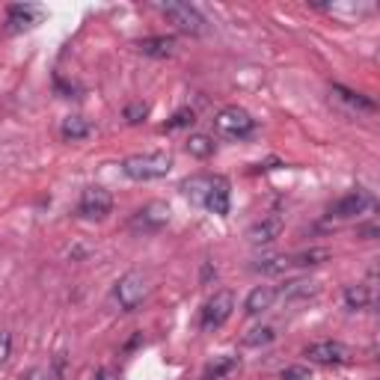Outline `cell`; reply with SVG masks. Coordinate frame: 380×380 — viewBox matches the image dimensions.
Listing matches in <instances>:
<instances>
[{"mask_svg":"<svg viewBox=\"0 0 380 380\" xmlns=\"http://www.w3.org/2000/svg\"><path fill=\"white\" fill-rule=\"evenodd\" d=\"M170 170H173V154H166V152H143V154H131V158L122 161V173L134 181L164 178Z\"/></svg>","mask_w":380,"mask_h":380,"instance_id":"cell-1","label":"cell"},{"mask_svg":"<svg viewBox=\"0 0 380 380\" xmlns=\"http://www.w3.org/2000/svg\"><path fill=\"white\" fill-rule=\"evenodd\" d=\"M170 205L166 202H146L143 208H137L134 214H131V220H128V229L131 232H137V235H152V232H161L166 223H170Z\"/></svg>","mask_w":380,"mask_h":380,"instance_id":"cell-2","label":"cell"},{"mask_svg":"<svg viewBox=\"0 0 380 380\" xmlns=\"http://www.w3.org/2000/svg\"><path fill=\"white\" fill-rule=\"evenodd\" d=\"M214 128H217V134L229 137V140H247L256 131V119L241 107H223L214 116Z\"/></svg>","mask_w":380,"mask_h":380,"instance_id":"cell-3","label":"cell"},{"mask_svg":"<svg viewBox=\"0 0 380 380\" xmlns=\"http://www.w3.org/2000/svg\"><path fill=\"white\" fill-rule=\"evenodd\" d=\"M164 12V18L176 24L181 33H188V36H202L205 33V18H202V12L190 6V4H178V0H173V4H164L161 6Z\"/></svg>","mask_w":380,"mask_h":380,"instance_id":"cell-4","label":"cell"},{"mask_svg":"<svg viewBox=\"0 0 380 380\" xmlns=\"http://www.w3.org/2000/svg\"><path fill=\"white\" fill-rule=\"evenodd\" d=\"M235 312V294L229 288L223 291H214V298H211L205 306H202V315H200V324L202 330H217L223 327Z\"/></svg>","mask_w":380,"mask_h":380,"instance_id":"cell-5","label":"cell"},{"mask_svg":"<svg viewBox=\"0 0 380 380\" xmlns=\"http://www.w3.org/2000/svg\"><path fill=\"white\" fill-rule=\"evenodd\" d=\"M146 294H149V283L140 274H125L114 288V298H116L122 312H134V309L146 300Z\"/></svg>","mask_w":380,"mask_h":380,"instance_id":"cell-6","label":"cell"},{"mask_svg":"<svg viewBox=\"0 0 380 380\" xmlns=\"http://www.w3.org/2000/svg\"><path fill=\"white\" fill-rule=\"evenodd\" d=\"M372 208H374V196L369 190L357 188V190L339 196V200L330 205V217H336V220H354V217L365 214V211H372Z\"/></svg>","mask_w":380,"mask_h":380,"instance_id":"cell-7","label":"cell"},{"mask_svg":"<svg viewBox=\"0 0 380 380\" xmlns=\"http://www.w3.org/2000/svg\"><path fill=\"white\" fill-rule=\"evenodd\" d=\"M114 208V196L104 188H87L80 193V202H78V214L87 217V220H102L110 214Z\"/></svg>","mask_w":380,"mask_h":380,"instance_id":"cell-8","label":"cell"},{"mask_svg":"<svg viewBox=\"0 0 380 380\" xmlns=\"http://www.w3.org/2000/svg\"><path fill=\"white\" fill-rule=\"evenodd\" d=\"M303 357H309V362H318V365H345L350 360V348L342 342H315L303 350Z\"/></svg>","mask_w":380,"mask_h":380,"instance_id":"cell-9","label":"cell"},{"mask_svg":"<svg viewBox=\"0 0 380 380\" xmlns=\"http://www.w3.org/2000/svg\"><path fill=\"white\" fill-rule=\"evenodd\" d=\"M45 16V9L36 6V4H12L6 9V18L12 30H27V27H36Z\"/></svg>","mask_w":380,"mask_h":380,"instance_id":"cell-10","label":"cell"},{"mask_svg":"<svg viewBox=\"0 0 380 380\" xmlns=\"http://www.w3.org/2000/svg\"><path fill=\"white\" fill-rule=\"evenodd\" d=\"M229 202H232V193H229V181L223 178V176H214V185H211V190H208V196H205L202 208H208L211 214L223 217V214H229Z\"/></svg>","mask_w":380,"mask_h":380,"instance_id":"cell-11","label":"cell"},{"mask_svg":"<svg viewBox=\"0 0 380 380\" xmlns=\"http://www.w3.org/2000/svg\"><path fill=\"white\" fill-rule=\"evenodd\" d=\"M283 226H286V220L279 217V214L262 217L259 223H252V226H250L247 238H250L252 244H271V241H276V238L283 235Z\"/></svg>","mask_w":380,"mask_h":380,"instance_id":"cell-12","label":"cell"},{"mask_svg":"<svg viewBox=\"0 0 380 380\" xmlns=\"http://www.w3.org/2000/svg\"><path fill=\"white\" fill-rule=\"evenodd\" d=\"M330 95L339 104H345L348 110H354V114H374V110H377V104L372 102V98H365L362 92H354L348 87H339V83H333V87H330Z\"/></svg>","mask_w":380,"mask_h":380,"instance_id":"cell-13","label":"cell"},{"mask_svg":"<svg viewBox=\"0 0 380 380\" xmlns=\"http://www.w3.org/2000/svg\"><path fill=\"white\" fill-rule=\"evenodd\" d=\"M315 294H318L315 279H291V283L276 288V300L294 303V300H309V298H315Z\"/></svg>","mask_w":380,"mask_h":380,"instance_id":"cell-14","label":"cell"},{"mask_svg":"<svg viewBox=\"0 0 380 380\" xmlns=\"http://www.w3.org/2000/svg\"><path fill=\"white\" fill-rule=\"evenodd\" d=\"M276 303V286H259V288H252L247 294V300H244V312L247 315H262L267 312Z\"/></svg>","mask_w":380,"mask_h":380,"instance_id":"cell-15","label":"cell"},{"mask_svg":"<svg viewBox=\"0 0 380 380\" xmlns=\"http://www.w3.org/2000/svg\"><path fill=\"white\" fill-rule=\"evenodd\" d=\"M137 48H140V54H146V57L166 60L176 54V39L173 36H149V39H140Z\"/></svg>","mask_w":380,"mask_h":380,"instance_id":"cell-16","label":"cell"},{"mask_svg":"<svg viewBox=\"0 0 380 380\" xmlns=\"http://www.w3.org/2000/svg\"><path fill=\"white\" fill-rule=\"evenodd\" d=\"M374 303V286L369 283H357V286H348L345 288V306L354 309V312H362Z\"/></svg>","mask_w":380,"mask_h":380,"instance_id":"cell-17","label":"cell"},{"mask_svg":"<svg viewBox=\"0 0 380 380\" xmlns=\"http://www.w3.org/2000/svg\"><path fill=\"white\" fill-rule=\"evenodd\" d=\"M211 185H214V176H190V178L181 181V193H185L190 202L202 205L208 190H211Z\"/></svg>","mask_w":380,"mask_h":380,"instance_id":"cell-18","label":"cell"},{"mask_svg":"<svg viewBox=\"0 0 380 380\" xmlns=\"http://www.w3.org/2000/svg\"><path fill=\"white\" fill-rule=\"evenodd\" d=\"M60 134L68 143H78V140H87L92 134V125L83 119V116H66L63 125H60Z\"/></svg>","mask_w":380,"mask_h":380,"instance_id":"cell-19","label":"cell"},{"mask_svg":"<svg viewBox=\"0 0 380 380\" xmlns=\"http://www.w3.org/2000/svg\"><path fill=\"white\" fill-rule=\"evenodd\" d=\"M333 252L327 247H312V250H303V252H294L291 259V267H315V264H324V262H330Z\"/></svg>","mask_w":380,"mask_h":380,"instance_id":"cell-20","label":"cell"},{"mask_svg":"<svg viewBox=\"0 0 380 380\" xmlns=\"http://www.w3.org/2000/svg\"><path fill=\"white\" fill-rule=\"evenodd\" d=\"M235 369H238V357H217V360L205 369L202 380H223L226 374H232Z\"/></svg>","mask_w":380,"mask_h":380,"instance_id":"cell-21","label":"cell"},{"mask_svg":"<svg viewBox=\"0 0 380 380\" xmlns=\"http://www.w3.org/2000/svg\"><path fill=\"white\" fill-rule=\"evenodd\" d=\"M214 140H211L208 134H193L190 140H188V152L193 154V158H200V161H205V158H211L214 154Z\"/></svg>","mask_w":380,"mask_h":380,"instance_id":"cell-22","label":"cell"},{"mask_svg":"<svg viewBox=\"0 0 380 380\" xmlns=\"http://www.w3.org/2000/svg\"><path fill=\"white\" fill-rule=\"evenodd\" d=\"M276 339V327H271V324H262V327H252L247 336H244V345L247 348H262L267 342Z\"/></svg>","mask_w":380,"mask_h":380,"instance_id":"cell-23","label":"cell"},{"mask_svg":"<svg viewBox=\"0 0 380 380\" xmlns=\"http://www.w3.org/2000/svg\"><path fill=\"white\" fill-rule=\"evenodd\" d=\"M291 267V259L288 256H267V259H259L256 264H252V271L259 274H283Z\"/></svg>","mask_w":380,"mask_h":380,"instance_id":"cell-24","label":"cell"},{"mask_svg":"<svg viewBox=\"0 0 380 380\" xmlns=\"http://www.w3.org/2000/svg\"><path fill=\"white\" fill-rule=\"evenodd\" d=\"M193 122H196L193 110H190V107H181V110H176V114H173V119H166L164 128H166V131H178V128H190Z\"/></svg>","mask_w":380,"mask_h":380,"instance_id":"cell-25","label":"cell"},{"mask_svg":"<svg viewBox=\"0 0 380 380\" xmlns=\"http://www.w3.org/2000/svg\"><path fill=\"white\" fill-rule=\"evenodd\" d=\"M122 116L128 119L131 125H140V122H146V116H149V104H146V102H131L128 107L122 110Z\"/></svg>","mask_w":380,"mask_h":380,"instance_id":"cell-26","label":"cell"},{"mask_svg":"<svg viewBox=\"0 0 380 380\" xmlns=\"http://www.w3.org/2000/svg\"><path fill=\"white\" fill-rule=\"evenodd\" d=\"M279 377L283 380H312V372H309L306 365H288V369H283Z\"/></svg>","mask_w":380,"mask_h":380,"instance_id":"cell-27","label":"cell"},{"mask_svg":"<svg viewBox=\"0 0 380 380\" xmlns=\"http://www.w3.org/2000/svg\"><path fill=\"white\" fill-rule=\"evenodd\" d=\"M9 354H12V336L0 330V365L9 360Z\"/></svg>","mask_w":380,"mask_h":380,"instance_id":"cell-28","label":"cell"},{"mask_svg":"<svg viewBox=\"0 0 380 380\" xmlns=\"http://www.w3.org/2000/svg\"><path fill=\"white\" fill-rule=\"evenodd\" d=\"M54 374H57L60 380H63V377L68 374V357L63 354V350H60V354H57V357H54Z\"/></svg>","mask_w":380,"mask_h":380,"instance_id":"cell-29","label":"cell"},{"mask_svg":"<svg viewBox=\"0 0 380 380\" xmlns=\"http://www.w3.org/2000/svg\"><path fill=\"white\" fill-rule=\"evenodd\" d=\"M357 235L362 238V241H374V238H377V226H374V223H365V226L357 229Z\"/></svg>","mask_w":380,"mask_h":380,"instance_id":"cell-30","label":"cell"},{"mask_svg":"<svg viewBox=\"0 0 380 380\" xmlns=\"http://www.w3.org/2000/svg\"><path fill=\"white\" fill-rule=\"evenodd\" d=\"M21 380H51V372L48 369H30Z\"/></svg>","mask_w":380,"mask_h":380,"instance_id":"cell-31","label":"cell"},{"mask_svg":"<svg viewBox=\"0 0 380 380\" xmlns=\"http://www.w3.org/2000/svg\"><path fill=\"white\" fill-rule=\"evenodd\" d=\"M95 380H119V374L114 372V369H102V372H98V377Z\"/></svg>","mask_w":380,"mask_h":380,"instance_id":"cell-32","label":"cell"},{"mask_svg":"<svg viewBox=\"0 0 380 380\" xmlns=\"http://www.w3.org/2000/svg\"><path fill=\"white\" fill-rule=\"evenodd\" d=\"M276 166H279V161H276V158H271V161L259 164V170H256V173H267V170H276Z\"/></svg>","mask_w":380,"mask_h":380,"instance_id":"cell-33","label":"cell"}]
</instances>
